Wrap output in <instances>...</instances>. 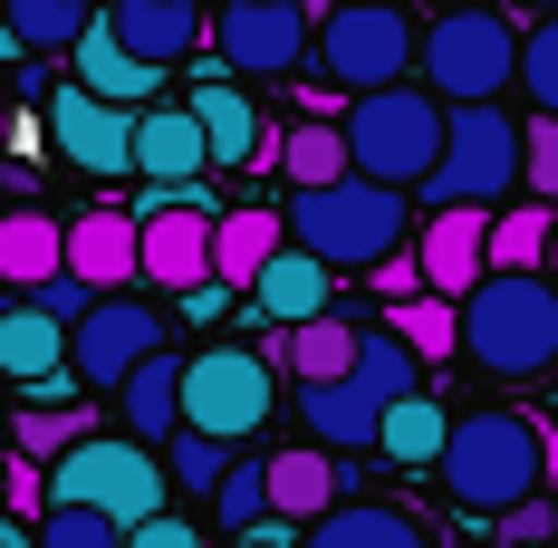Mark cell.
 <instances>
[{
	"label": "cell",
	"mask_w": 558,
	"mask_h": 548,
	"mask_svg": "<svg viewBox=\"0 0 558 548\" xmlns=\"http://www.w3.org/2000/svg\"><path fill=\"white\" fill-rule=\"evenodd\" d=\"M549 424L539 414H510V404H472V414H452L444 424V491L462 520H501V510H520V500H539V482H549Z\"/></svg>",
	"instance_id": "obj_1"
},
{
	"label": "cell",
	"mask_w": 558,
	"mask_h": 548,
	"mask_svg": "<svg viewBox=\"0 0 558 548\" xmlns=\"http://www.w3.org/2000/svg\"><path fill=\"white\" fill-rule=\"evenodd\" d=\"M462 356L492 376H549L558 366V289L539 270H482L452 299Z\"/></svg>",
	"instance_id": "obj_2"
},
{
	"label": "cell",
	"mask_w": 558,
	"mask_h": 548,
	"mask_svg": "<svg viewBox=\"0 0 558 548\" xmlns=\"http://www.w3.org/2000/svg\"><path fill=\"white\" fill-rule=\"evenodd\" d=\"M279 231H289V251H308L318 270H376L386 251H404L414 212H404V193L347 173V183H318V193H289Z\"/></svg>",
	"instance_id": "obj_3"
},
{
	"label": "cell",
	"mask_w": 558,
	"mask_h": 548,
	"mask_svg": "<svg viewBox=\"0 0 558 548\" xmlns=\"http://www.w3.org/2000/svg\"><path fill=\"white\" fill-rule=\"evenodd\" d=\"M337 135H347V173H356V183L414 193V183L434 173V155H444V107L404 77V87H376V97H347Z\"/></svg>",
	"instance_id": "obj_4"
},
{
	"label": "cell",
	"mask_w": 558,
	"mask_h": 548,
	"mask_svg": "<svg viewBox=\"0 0 558 548\" xmlns=\"http://www.w3.org/2000/svg\"><path fill=\"white\" fill-rule=\"evenodd\" d=\"M424 366L395 346L386 328H356V366L328 385H299V434H318V452H356V442H376L395 394H414Z\"/></svg>",
	"instance_id": "obj_5"
},
{
	"label": "cell",
	"mask_w": 558,
	"mask_h": 548,
	"mask_svg": "<svg viewBox=\"0 0 558 548\" xmlns=\"http://www.w3.org/2000/svg\"><path fill=\"white\" fill-rule=\"evenodd\" d=\"M414 68L434 107H501L510 68H520V29L510 10H434V29L414 39Z\"/></svg>",
	"instance_id": "obj_6"
},
{
	"label": "cell",
	"mask_w": 558,
	"mask_h": 548,
	"mask_svg": "<svg viewBox=\"0 0 558 548\" xmlns=\"http://www.w3.org/2000/svg\"><path fill=\"white\" fill-rule=\"evenodd\" d=\"M414 20L395 0H328V20L308 29V68L328 77L337 97H376V87H404L414 77Z\"/></svg>",
	"instance_id": "obj_7"
},
{
	"label": "cell",
	"mask_w": 558,
	"mask_h": 548,
	"mask_svg": "<svg viewBox=\"0 0 558 548\" xmlns=\"http://www.w3.org/2000/svg\"><path fill=\"white\" fill-rule=\"evenodd\" d=\"M510 193H520V125H510V107H444V155L424 173V203L434 212H452V203L501 212Z\"/></svg>",
	"instance_id": "obj_8"
},
{
	"label": "cell",
	"mask_w": 558,
	"mask_h": 548,
	"mask_svg": "<svg viewBox=\"0 0 558 548\" xmlns=\"http://www.w3.org/2000/svg\"><path fill=\"white\" fill-rule=\"evenodd\" d=\"M49 500L97 510V520H116V529H145L155 510H173L165 500V462H155L145 442H125V434H87L77 452H58L49 462Z\"/></svg>",
	"instance_id": "obj_9"
},
{
	"label": "cell",
	"mask_w": 558,
	"mask_h": 548,
	"mask_svg": "<svg viewBox=\"0 0 558 548\" xmlns=\"http://www.w3.org/2000/svg\"><path fill=\"white\" fill-rule=\"evenodd\" d=\"M270 404H279V366L260 346H203V356H183V434L241 452L270 424Z\"/></svg>",
	"instance_id": "obj_10"
},
{
	"label": "cell",
	"mask_w": 558,
	"mask_h": 548,
	"mask_svg": "<svg viewBox=\"0 0 558 548\" xmlns=\"http://www.w3.org/2000/svg\"><path fill=\"white\" fill-rule=\"evenodd\" d=\"M308 10L299 0H222L213 20H203V39L222 58L231 77H289V68H308Z\"/></svg>",
	"instance_id": "obj_11"
},
{
	"label": "cell",
	"mask_w": 558,
	"mask_h": 548,
	"mask_svg": "<svg viewBox=\"0 0 558 548\" xmlns=\"http://www.w3.org/2000/svg\"><path fill=\"white\" fill-rule=\"evenodd\" d=\"M155 346H165V318H155L145 299H97V308L68 328V376L87 385V394H116Z\"/></svg>",
	"instance_id": "obj_12"
},
{
	"label": "cell",
	"mask_w": 558,
	"mask_h": 548,
	"mask_svg": "<svg viewBox=\"0 0 558 548\" xmlns=\"http://www.w3.org/2000/svg\"><path fill=\"white\" fill-rule=\"evenodd\" d=\"M135 279L155 289H203L213 279V203H135Z\"/></svg>",
	"instance_id": "obj_13"
},
{
	"label": "cell",
	"mask_w": 558,
	"mask_h": 548,
	"mask_svg": "<svg viewBox=\"0 0 558 548\" xmlns=\"http://www.w3.org/2000/svg\"><path fill=\"white\" fill-rule=\"evenodd\" d=\"M135 173H145L155 203H213V193H203L213 155H203L193 107H135Z\"/></svg>",
	"instance_id": "obj_14"
},
{
	"label": "cell",
	"mask_w": 558,
	"mask_h": 548,
	"mask_svg": "<svg viewBox=\"0 0 558 548\" xmlns=\"http://www.w3.org/2000/svg\"><path fill=\"white\" fill-rule=\"evenodd\" d=\"M49 145L77 173L116 183V173H135V115L107 107V97H87V87H58V97H49Z\"/></svg>",
	"instance_id": "obj_15"
},
{
	"label": "cell",
	"mask_w": 558,
	"mask_h": 548,
	"mask_svg": "<svg viewBox=\"0 0 558 548\" xmlns=\"http://www.w3.org/2000/svg\"><path fill=\"white\" fill-rule=\"evenodd\" d=\"M58 270L77 279L87 299H125V279H135V212L97 203V212L58 221Z\"/></svg>",
	"instance_id": "obj_16"
},
{
	"label": "cell",
	"mask_w": 558,
	"mask_h": 548,
	"mask_svg": "<svg viewBox=\"0 0 558 548\" xmlns=\"http://www.w3.org/2000/svg\"><path fill=\"white\" fill-rule=\"evenodd\" d=\"M260 482H270V520H279V529H308V520H328L337 500L356 491V472H347L337 452H318V442L270 452V462H260Z\"/></svg>",
	"instance_id": "obj_17"
},
{
	"label": "cell",
	"mask_w": 558,
	"mask_h": 548,
	"mask_svg": "<svg viewBox=\"0 0 558 548\" xmlns=\"http://www.w3.org/2000/svg\"><path fill=\"white\" fill-rule=\"evenodd\" d=\"M97 29H107V39L135 58V68H155V77H165L173 58L203 49V0H116Z\"/></svg>",
	"instance_id": "obj_18"
},
{
	"label": "cell",
	"mask_w": 558,
	"mask_h": 548,
	"mask_svg": "<svg viewBox=\"0 0 558 548\" xmlns=\"http://www.w3.org/2000/svg\"><path fill=\"white\" fill-rule=\"evenodd\" d=\"M193 125H203V155H213V173H241L270 155V115L251 107L231 77H203L193 87Z\"/></svg>",
	"instance_id": "obj_19"
},
{
	"label": "cell",
	"mask_w": 558,
	"mask_h": 548,
	"mask_svg": "<svg viewBox=\"0 0 558 548\" xmlns=\"http://www.w3.org/2000/svg\"><path fill=\"white\" fill-rule=\"evenodd\" d=\"M251 308H260L270 328H308V318H328V308H337V270H318L308 251H289V241H279L270 270L251 279Z\"/></svg>",
	"instance_id": "obj_20"
},
{
	"label": "cell",
	"mask_w": 558,
	"mask_h": 548,
	"mask_svg": "<svg viewBox=\"0 0 558 548\" xmlns=\"http://www.w3.org/2000/svg\"><path fill=\"white\" fill-rule=\"evenodd\" d=\"M482 231H492V212H472V203H452V212L424 221L414 270H424V289H434V299H462V289L482 279Z\"/></svg>",
	"instance_id": "obj_21"
},
{
	"label": "cell",
	"mask_w": 558,
	"mask_h": 548,
	"mask_svg": "<svg viewBox=\"0 0 558 548\" xmlns=\"http://www.w3.org/2000/svg\"><path fill=\"white\" fill-rule=\"evenodd\" d=\"M299 548H434V529L395 500H337L328 520H308Z\"/></svg>",
	"instance_id": "obj_22"
},
{
	"label": "cell",
	"mask_w": 558,
	"mask_h": 548,
	"mask_svg": "<svg viewBox=\"0 0 558 548\" xmlns=\"http://www.w3.org/2000/svg\"><path fill=\"white\" fill-rule=\"evenodd\" d=\"M279 241H289V231H279L270 203H231V212H213V289H251V279L270 270Z\"/></svg>",
	"instance_id": "obj_23"
},
{
	"label": "cell",
	"mask_w": 558,
	"mask_h": 548,
	"mask_svg": "<svg viewBox=\"0 0 558 548\" xmlns=\"http://www.w3.org/2000/svg\"><path fill=\"white\" fill-rule=\"evenodd\" d=\"M116 404H125V442H145V452H155L165 434H183V356L155 346L135 376L116 385Z\"/></svg>",
	"instance_id": "obj_24"
},
{
	"label": "cell",
	"mask_w": 558,
	"mask_h": 548,
	"mask_svg": "<svg viewBox=\"0 0 558 548\" xmlns=\"http://www.w3.org/2000/svg\"><path fill=\"white\" fill-rule=\"evenodd\" d=\"M260 165L289 173V193H318V183H347V135L328 115H299V125H270V155Z\"/></svg>",
	"instance_id": "obj_25"
},
{
	"label": "cell",
	"mask_w": 558,
	"mask_h": 548,
	"mask_svg": "<svg viewBox=\"0 0 558 548\" xmlns=\"http://www.w3.org/2000/svg\"><path fill=\"white\" fill-rule=\"evenodd\" d=\"M0 376H10V385H58V376H68V328H49L29 299L0 308Z\"/></svg>",
	"instance_id": "obj_26"
},
{
	"label": "cell",
	"mask_w": 558,
	"mask_h": 548,
	"mask_svg": "<svg viewBox=\"0 0 558 548\" xmlns=\"http://www.w3.org/2000/svg\"><path fill=\"white\" fill-rule=\"evenodd\" d=\"M68 68H77L68 87H87V97H107V107H145V97H155V68H135V58L116 49V39L97 29V20L77 29V49H68Z\"/></svg>",
	"instance_id": "obj_27"
},
{
	"label": "cell",
	"mask_w": 558,
	"mask_h": 548,
	"mask_svg": "<svg viewBox=\"0 0 558 548\" xmlns=\"http://www.w3.org/2000/svg\"><path fill=\"white\" fill-rule=\"evenodd\" d=\"M444 404H434V394H424V385H414V394H395L386 404V424H376V452H386L395 472H434V462H444Z\"/></svg>",
	"instance_id": "obj_28"
},
{
	"label": "cell",
	"mask_w": 558,
	"mask_h": 548,
	"mask_svg": "<svg viewBox=\"0 0 558 548\" xmlns=\"http://www.w3.org/2000/svg\"><path fill=\"white\" fill-rule=\"evenodd\" d=\"M279 366L299 385H328V376H347L356 366V318H308V328H279Z\"/></svg>",
	"instance_id": "obj_29"
},
{
	"label": "cell",
	"mask_w": 558,
	"mask_h": 548,
	"mask_svg": "<svg viewBox=\"0 0 558 548\" xmlns=\"http://www.w3.org/2000/svg\"><path fill=\"white\" fill-rule=\"evenodd\" d=\"M549 231H558L549 203H501L492 231H482V270H539L549 260Z\"/></svg>",
	"instance_id": "obj_30"
},
{
	"label": "cell",
	"mask_w": 558,
	"mask_h": 548,
	"mask_svg": "<svg viewBox=\"0 0 558 548\" xmlns=\"http://www.w3.org/2000/svg\"><path fill=\"white\" fill-rule=\"evenodd\" d=\"M0 279L29 299L58 279V221L49 212H0Z\"/></svg>",
	"instance_id": "obj_31"
},
{
	"label": "cell",
	"mask_w": 558,
	"mask_h": 548,
	"mask_svg": "<svg viewBox=\"0 0 558 548\" xmlns=\"http://www.w3.org/2000/svg\"><path fill=\"white\" fill-rule=\"evenodd\" d=\"M87 434H97V404H20V424H10L20 462H39V472H49L58 452H77Z\"/></svg>",
	"instance_id": "obj_32"
},
{
	"label": "cell",
	"mask_w": 558,
	"mask_h": 548,
	"mask_svg": "<svg viewBox=\"0 0 558 548\" xmlns=\"http://www.w3.org/2000/svg\"><path fill=\"white\" fill-rule=\"evenodd\" d=\"M87 20H97L87 0H10V10H0V39H10V49H77Z\"/></svg>",
	"instance_id": "obj_33"
},
{
	"label": "cell",
	"mask_w": 558,
	"mask_h": 548,
	"mask_svg": "<svg viewBox=\"0 0 558 548\" xmlns=\"http://www.w3.org/2000/svg\"><path fill=\"white\" fill-rule=\"evenodd\" d=\"M386 337L404 346V356H414V366H424V356H434V366H444V356H462V328H452V299H434V289H424V299H404V308L386 318Z\"/></svg>",
	"instance_id": "obj_34"
},
{
	"label": "cell",
	"mask_w": 558,
	"mask_h": 548,
	"mask_svg": "<svg viewBox=\"0 0 558 548\" xmlns=\"http://www.w3.org/2000/svg\"><path fill=\"white\" fill-rule=\"evenodd\" d=\"M260 520H270V482H260L251 452H231V472L213 482V529H222V539H251Z\"/></svg>",
	"instance_id": "obj_35"
},
{
	"label": "cell",
	"mask_w": 558,
	"mask_h": 548,
	"mask_svg": "<svg viewBox=\"0 0 558 548\" xmlns=\"http://www.w3.org/2000/svg\"><path fill=\"white\" fill-rule=\"evenodd\" d=\"M510 87L530 97V115H558V10L520 29V68H510Z\"/></svg>",
	"instance_id": "obj_36"
},
{
	"label": "cell",
	"mask_w": 558,
	"mask_h": 548,
	"mask_svg": "<svg viewBox=\"0 0 558 548\" xmlns=\"http://www.w3.org/2000/svg\"><path fill=\"white\" fill-rule=\"evenodd\" d=\"M155 462H165V491H193V500H213V482L231 472V452H222V442H203V434H165Z\"/></svg>",
	"instance_id": "obj_37"
},
{
	"label": "cell",
	"mask_w": 558,
	"mask_h": 548,
	"mask_svg": "<svg viewBox=\"0 0 558 548\" xmlns=\"http://www.w3.org/2000/svg\"><path fill=\"white\" fill-rule=\"evenodd\" d=\"M29 548H125V529H116V520H97V510L49 500V510L29 520Z\"/></svg>",
	"instance_id": "obj_38"
},
{
	"label": "cell",
	"mask_w": 558,
	"mask_h": 548,
	"mask_svg": "<svg viewBox=\"0 0 558 548\" xmlns=\"http://www.w3.org/2000/svg\"><path fill=\"white\" fill-rule=\"evenodd\" d=\"M520 193H539L558 212V115H530L520 125Z\"/></svg>",
	"instance_id": "obj_39"
},
{
	"label": "cell",
	"mask_w": 558,
	"mask_h": 548,
	"mask_svg": "<svg viewBox=\"0 0 558 548\" xmlns=\"http://www.w3.org/2000/svg\"><path fill=\"white\" fill-rule=\"evenodd\" d=\"M0 510L39 520V510H49V472H39V462H20V452H0Z\"/></svg>",
	"instance_id": "obj_40"
},
{
	"label": "cell",
	"mask_w": 558,
	"mask_h": 548,
	"mask_svg": "<svg viewBox=\"0 0 558 548\" xmlns=\"http://www.w3.org/2000/svg\"><path fill=\"white\" fill-rule=\"evenodd\" d=\"M366 289H376L386 308H404V299H424V270H414V251H386V260L366 270Z\"/></svg>",
	"instance_id": "obj_41"
},
{
	"label": "cell",
	"mask_w": 558,
	"mask_h": 548,
	"mask_svg": "<svg viewBox=\"0 0 558 548\" xmlns=\"http://www.w3.org/2000/svg\"><path fill=\"white\" fill-rule=\"evenodd\" d=\"M29 308H39V318H49V328H77V318H87V308H97V299H87V289H77V279L58 270L49 289H29Z\"/></svg>",
	"instance_id": "obj_42"
},
{
	"label": "cell",
	"mask_w": 558,
	"mask_h": 548,
	"mask_svg": "<svg viewBox=\"0 0 558 548\" xmlns=\"http://www.w3.org/2000/svg\"><path fill=\"white\" fill-rule=\"evenodd\" d=\"M539 539H558V510H549V500H520V510H501V548H539Z\"/></svg>",
	"instance_id": "obj_43"
},
{
	"label": "cell",
	"mask_w": 558,
	"mask_h": 548,
	"mask_svg": "<svg viewBox=\"0 0 558 548\" xmlns=\"http://www.w3.org/2000/svg\"><path fill=\"white\" fill-rule=\"evenodd\" d=\"M125 548H203V520H183V510H155L145 529H125Z\"/></svg>",
	"instance_id": "obj_44"
},
{
	"label": "cell",
	"mask_w": 558,
	"mask_h": 548,
	"mask_svg": "<svg viewBox=\"0 0 558 548\" xmlns=\"http://www.w3.org/2000/svg\"><path fill=\"white\" fill-rule=\"evenodd\" d=\"M222 299H231V289H213V279H203V289H183V318H203V328H213V318H222Z\"/></svg>",
	"instance_id": "obj_45"
},
{
	"label": "cell",
	"mask_w": 558,
	"mask_h": 548,
	"mask_svg": "<svg viewBox=\"0 0 558 548\" xmlns=\"http://www.w3.org/2000/svg\"><path fill=\"white\" fill-rule=\"evenodd\" d=\"M231 548H299V529H279V520H260L251 539H231Z\"/></svg>",
	"instance_id": "obj_46"
},
{
	"label": "cell",
	"mask_w": 558,
	"mask_h": 548,
	"mask_svg": "<svg viewBox=\"0 0 558 548\" xmlns=\"http://www.w3.org/2000/svg\"><path fill=\"white\" fill-rule=\"evenodd\" d=\"M539 279H549V289H558V231H549V260H539Z\"/></svg>",
	"instance_id": "obj_47"
},
{
	"label": "cell",
	"mask_w": 558,
	"mask_h": 548,
	"mask_svg": "<svg viewBox=\"0 0 558 548\" xmlns=\"http://www.w3.org/2000/svg\"><path fill=\"white\" fill-rule=\"evenodd\" d=\"M434 10H492V0H434Z\"/></svg>",
	"instance_id": "obj_48"
},
{
	"label": "cell",
	"mask_w": 558,
	"mask_h": 548,
	"mask_svg": "<svg viewBox=\"0 0 558 548\" xmlns=\"http://www.w3.org/2000/svg\"><path fill=\"white\" fill-rule=\"evenodd\" d=\"M520 10H539V20H549V10H558V0H520Z\"/></svg>",
	"instance_id": "obj_49"
},
{
	"label": "cell",
	"mask_w": 558,
	"mask_h": 548,
	"mask_svg": "<svg viewBox=\"0 0 558 548\" xmlns=\"http://www.w3.org/2000/svg\"><path fill=\"white\" fill-rule=\"evenodd\" d=\"M539 548H558V539H539Z\"/></svg>",
	"instance_id": "obj_50"
}]
</instances>
